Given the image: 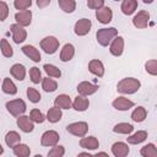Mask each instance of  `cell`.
Segmentation results:
<instances>
[{"mask_svg":"<svg viewBox=\"0 0 157 157\" xmlns=\"http://www.w3.org/2000/svg\"><path fill=\"white\" fill-rule=\"evenodd\" d=\"M36 4L39 9H44L50 4V0H36Z\"/></svg>","mask_w":157,"mask_h":157,"instance_id":"cell-45","label":"cell"},{"mask_svg":"<svg viewBox=\"0 0 157 157\" xmlns=\"http://www.w3.org/2000/svg\"><path fill=\"white\" fill-rule=\"evenodd\" d=\"M0 50L5 58H11L13 55V49L10 45V43L7 42V39H5V38H2L0 40Z\"/></svg>","mask_w":157,"mask_h":157,"instance_id":"cell-35","label":"cell"},{"mask_svg":"<svg viewBox=\"0 0 157 157\" xmlns=\"http://www.w3.org/2000/svg\"><path fill=\"white\" fill-rule=\"evenodd\" d=\"M16 124L20 128V130L23 131V132H32L33 129H34V123L32 121L29 115H25V114L18 115Z\"/></svg>","mask_w":157,"mask_h":157,"instance_id":"cell-13","label":"cell"},{"mask_svg":"<svg viewBox=\"0 0 157 157\" xmlns=\"http://www.w3.org/2000/svg\"><path fill=\"white\" fill-rule=\"evenodd\" d=\"M112 105H113V108L117 109V110L125 112V110L131 109V108L135 105V103H134L132 101H130V99L123 97V96H119V97H117V98L113 101Z\"/></svg>","mask_w":157,"mask_h":157,"instance_id":"cell-14","label":"cell"},{"mask_svg":"<svg viewBox=\"0 0 157 157\" xmlns=\"http://www.w3.org/2000/svg\"><path fill=\"white\" fill-rule=\"evenodd\" d=\"M21 142V135L17 132V131H15V130H11V131H9L6 135H5V144L9 146V147H13L15 145H17V144H20Z\"/></svg>","mask_w":157,"mask_h":157,"instance_id":"cell-27","label":"cell"},{"mask_svg":"<svg viewBox=\"0 0 157 157\" xmlns=\"http://www.w3.org/2000/svg\"><path fill=\"white\" fill-rule=\"evenodd\" d=\"M75 55V47L71 43H66L60 50V60L63 63L70 61Z\"/></svg>","mask_w":157,"mask_h":157,"instance_id":"cell-21","label":"cell"},{"mask_svg":"<svg viewBox=\"0 0 157 157\" xmlns=\"http://www.w3.org/2000/svg\"><path fill=\"white\" fill-rule=\"evenodd\" d=\"M140 155L142 157H157V147L155 146V144L150 142L144 147H141Z\"/></svg>","mask_w":157,"mask_h":157,"instance_id":"cell-32","label":"cell"},{"mask_svg":"<svg viewBox=\"0 0 157 157\" xmlns=\"http://www.w3.org/2000/svg\"><path fill=\"white\" fill-rule=\"evenodd\" d=\"M10 31L12 33V39H13V42L16 44L23 43L26 40V38H27V31L22 26L17 25V23H13V25L10 26Z\"/></svg>","mask_w":157,"mask_h":157,"instance_id":"cell-9","label":"cell"},{"mask_svg":"<svg viewBox=\"0 0 157 157\" xmlns=\"http://www.w3.org/2000/svg\"><path fill=\"white\" fill-rule=\"evenodd\" d=\"M114 1H120V0H114Z\"/></svg>","mask_w":157,"mask_h":157,"instance_id":"cell-50","label":"cell"},{"mask_svg":"<svg viewBox=\"0 0 157 157\" xmlns=\"http://www.w3.org/2000/svg\"><path fill=\"white\" fill-rule=\"evenodd\" d=\"M29 78L34 85L42 82V78H43L42 77V72L37 66H33V67L29 69Z\"/></svg>","mask_w":157,"mask_h":157,"instance_id":"cell-37","label":"cell"},{"mask_svg":"<svg viewBox=\"0 0 157 157\" xmlns=\"http://www.w3.org/2000/svg\"><path fill=\"white\" fill-rule=\"evenodd\" d=\"M4 153V147H2V145L0 144V155H2Z\"/></svg>","mask_w":157,"mask_h":157,"instance_id":"cell-48","label":"cell"},{"mask_svg":"<svg viewBox=\"0 0 157 157\" xmlns=\"http://www.w3.org/2000/svg\"><path fill=\"white\" fill-rule=\"evenodd\" d=\"M61 117H63L61 109H59V108H56V107H52V108H49L45 119H47L49 123H58V121L61 119Z\"/></svg>","mask_w":157,"mask_h":157,"instance_id":"cell-29","label":"cell"},{"mask_svg":"<svg viewBox=\"0 0 157 157\" xmlns=\"http://www.w3.org/2000/svg\"><path fill=\"white\" fill-rule=\"evenodd\" d=\"M87 6L88 9L98 10L99 7L104 6V0H87Z\"/></svg>","mask_w":157,"mask_h":157,"instance_id":"cell-44","label":"cell"},{"mask_svg":"<svg viewBox=\"0 0 157 157\" xmlns=\"http://www.w3.org/2000/svg\"><path fill=\"white\" fill-rule=\"evenodd\" d=\"M42 88L45 92H49V93L54 92L58 88V82L55 80H53V78H49V76L48 77H43L42 78Z\"/></svg>","mask_w":157,"mask_h":157,"instance_id":"cell-34","label":"cell"},{"mask_svg":"<svg viewBox=\"0 0 157 157\" xmlns=\"http://www.w3.org/2000/svg\"><path fill=\"white\" fill-rule=\"evenodd\" d=\"M29 118L32 119L33 123H37V124H42V123L45 120L44 114H43L39 109H37V108H34V109L31 110V113H29Z\"/></svg>","mask_w":157,"mask_h":157,"instance_id":"cell-39","label":"cell"},{"mask_svg":"<svg viewBox=\"0 0 157 157\" xmlns=\"http://www.w3.org/2000/svg\"><path fill=\"white\" fill-rule=\"evenodd\" d=\"M90 155H91L90 152H80L78 153V156H90Z\"/></svg>","mask_w":157,"mask_h":157,"instance_id":"cell-46","label":"cell"},{"mask_svg":"<svg viewBox=\"0 0 157 157\" xmlns=\"http://www.w3.org/2000/svg\"><path fill=\"white\" fill-rule=\"evenodd\" d=\"M12 152L17 157H28L31 155V148L26 144H17L12 147Z\"/></svg>","mask_w":157,"mask_h":157,"instance_id":"cell-28","label":"cell"},{"mask_svg":"<svg viewBox=\"0 0 157 157\" xmlns=\"http://www.w3.org/2000/svg\"><path fill=\"white\" fill-rule=\"evenodd\" d=\"M145 4H152L153 2V0H142Z\"/></svg>","mask_w":157,"mask_h":157,"instance_id":"cell-47","label":"cell"},{"mask_svg":"<svg viewBox=\"0 0 157 157\" xmlns=\"http://www.w3.org/2000/svg\"><path fill=\"white\" fill-rule=\"evenodd\" d=\"M88 107H90L88 98H86L85 96H80V94L74 99L72 105H71V108H74L77 112H85V110H87Z\"/></svg>","mask_w":157,"mask_h":157,"instance_id":"cell-22","label":"cell"},{"mask_svg":"<svg viewBox=\"0 0 157 157\" xmlns=\"http://www.w3.org/2000/svg\"><path fill=\"white\" fill-rule=\"evenodd\" d=\"M109 52L114 56H120L124 52V38L121 36H115L109 43Z\"/></svg>","mask_w":157,"mask_h":157,"instance_id":"cell-10","label":"cell"},{"mask_svg":"<svg viewBox=\"0 0 157 157\" xmlns=\"http://www.w3.org/2000/svg\"><path fill=\"white\" fill-rule=\"evenodd\" d=\"M66 131L74 136L82 137L88 131V124L86 121H75L66 126Z\"/></svg>","mask_w":157,"mask_h":157,"instance_id":"cell-5","label":"cell"},{"mask_svg":"<svg viewBox=\"0 0 157 157\" xmlns=\"http://www.w3.org/2000/svg\"><path fill=\"white\" fill-rule=\"evenodd\" d=\"M145 70L152 75V76H156L157 75V60L156 59H150L145 63Z\"/></svg>","mask_w":157,"mask_h":157,"instance_id":"cell-40","label":"cell"},{"mask_svg":"<svg viewBox=\"0 0 157 157\" xmlns=\"http://www.w3.org/2000/svg\"><path fill=\"white\" fill-rule=\"evenodd\" d=\"M10 74L18 81H23L26 77V67L22 64H13L10 69Z\"/></svg>","mask_w":157,"mask_h":157,"instance_id":"cell-25","label":"cell"},{"mask_svg":"<svg viewBox=\"0 0 157 157\" xmlns=\"http://www.w3.org/2000/svg\"><path fill=\"white\" fill-rule=\"evenodd\" d=\"M32 5V0H13V6L16 10L22 11L29 9Z\"/></svg>","mask_w":157,"mask_h":157,"instance_id":"cell-42","label":"cell"},{"mask_svg":"<svg viewBox=\"0 0 157 157\" xmlns=\"http://www.w3.org/2000/svg\"><path fill=\"white\" fill-rule=\"evenodd\" d=\"M150 23V12L146 11V10H141L139 11L134 18H132V25L134 27L139 28V29H142V28H146Z\"/></svg>","mask_w":157,"mask_h":157,"instance_id":"cell-7","label":"cell"},{"mask_svg":"<svg viewBox=\"0 0 157 157\" xmlns=\"http://www.w3.org/2000/svg\"><path fill=\"white\" fill-rule=\"evenodd\" d=\"M96 18L98 20V22L103 23V25H108L112 18H113V11L110 7L108 6H102L98 10H96Z\"/></svg>","mask_w":157,"mask_h":157,"instance_id":"cell-12","label":"cell"},{"mask_svg":"<svg viewBox=\"0 0 157 157\" xmlns=\"http://www.w3.org/2000/svg\"><path fill=\"white\" fill-rule=\"evenodd\" d=\"M129 151H130L129 146L125 142L118 141V142H114L112 145V153L115 157H125V156L129 155Z\"/></svg>","mask_w":157,"mask_h":157,"instance_id":"cell-19","label":"cell"},{"mask_svg":"<svg viewBox=\"0 0 157 157\" xmlns=\"http://www.w3.org/2000/svg\"><path fill=\"white\" fill-rule=\"evenodd\" d=\"M118 36V29L115 27H108V28H99L96 33V39L99 45L108 47L109 43L113 40V38Z\"/></svg>","mask_w":157,"mask_h":157,"instance_id":"cell-2","label":"cell"},{"mask_svg":"<svg viewBox=\"0 0 157 157\" xmlns=\"http://www.w3.org/2000/svg\"><path fill=\"white\" fill-rule=\"evenodd\" d=\"M141 87V82L135 77H124L117 85V91L121 94H132Z\"/></svg>","mask_w":157,"mask_h":157,"instance_id":"cell-1","label":"cell"},{"mask_svg":"<svg viewBox=\"0 0 157 157\" xmlns=\"http://www.w3.org/2000/svg\"><path fill=\"white\" fill-rule=\"evenodd\" d=\"M59 139L60 136L55 130H47L40 137V145L45 147H53L59 142Z\"/></svg>","mask_w":157,"mask_h":157,"instance_id":"cell-6","label":"cell"},{"mask_svg":"<svg viewBox=\"0 0 157 157\" xmlns=\"http://www.w3.org/2000/svg\"><path fill=\"white\" fill-rule=\"evenodd\" d=\"M9 16V6L5 1H0V21H5Z\"/></svg>","mask_w":157,"mask_h":157,"instance_id":"cell-43","label":"cell"},{"mask_svg":"<svg viewBox=\"0 0 157 157\" xmlns=\"http://www.w3.org/2000/svg\"><path fill=\"white\" fill-rule=\"evenodd\" d=\"M6 109H7V112L11 115L18 117V115H22L26 112L27 105H26V103H25L23 99L17 98V99H12V101L6 102Z\"/></svg>","mask_w":157,"mask_h":157,"instance_id":"cell-3","label":"cell"},{"mask_svg":"<svg viewBox=\"0 0 157 157\" xmlns=\"http://www.w3.org/2000/svg\"><path fill=\"white\" fill-rule=\"evenodd\" d=\"M60 9L66 13H72L76 10V1L75 0H58Z\"/></svg>","mask_w":157,"mask_h":157,"instance_id":"cell-33","label":"cell"},{"mask_svg":"<svg viewBox=\"0 0 157 157\" xmlns=\"http://www.w3.org/2000/svg\"><path fill=\"white\" fill-rule=\"evenodd\" d=\"M26 93H27V98H28L29 102H32V103H38V102L42 99V96H40L39 91H37V90L33 88V87H28Z\"/></svg>","mask_w":157,"mask_h":157,"instance_id":"cell-38","label":"cell"},{"mask_svg":"<svg viewBox=\"0 0 157 157\" xmlns=\"http://www.w3.org/2000/svg\"><path fill=\"white\" fill-rule=\"evenodd\" d=\"M15 20H16V23L22 26V27H27L31 25L32 22V11L31 10H22V11H18L15 13Z\"/></svg>","mask_w":157,"mask_h":157,"instance_id":"cell-15","label":"cell"},{"mask_svg":"<svg viewBox=\"0 0 157 157\" xmlns=\"http://www.w3.org/2000/svg\"><path fill=\"white\" fill-rule=\"evenodd\" d=\"M146 117H147V112H146V109H145L144 107H141V105L136 107V108L132 110V113H131V119H132V121H135V123H141V121H144V120L146 119Z\"/></svg>","mask_w":157,"mask_h":157,"instance_id":"cell-30","label":"cell"},{"mask_svg":"<svg viewBox=\"0 0 157 157\" xmlns=\"http://www.w3.org/2000/svg\"><path fill=\"white\" fill-rule=\"evenodd\" d=\"M132 130H134V126L131 124H129V123H118L113 128V132H115V134H124V135L131 134Z\"/></svg>","mask_w":157,"mask_h":157,"instance_id":"cell-31","label":"cell"},{"mask_svg":"<svg viewBox=\"0 0 157 157\" xmlns=\"http://www.w3.org/2000/svg\"><path fill=\"white\" fill-rule=\"evenodd\" d=\"M65 155V148L64 146H60V145H55L52 147V150H49L48 152V156L49 157H63Z\"/></svg>","mask_w":157,"mask_h":157,"instance_id":"cell-41","label":"cell"},{"mask_svg":"<svg viewBox=\"0 0 157 157\" xmlns=\"http://www.w3.org/2000/svg\"><path fill=\"white\" fill-rule=\"evenodd\" d=\"M1 90L4 93L6 94H10V96H13L17 93V87L16 85L13 83V81L9 77H5L4 81H2V85H1Z\"/></svg>","mask_w":157,"mask_h":157,"instance_id":"cell-26","label":"cell"},{"mask_svg":"<svg viewBox=\"0 0 157 157\" xmlns=\"http://www.w3.org/2000/svg\"><path fill=\"white\" fill-rule=\"evenodd\" d=\"M71 105H72V101L65 93L56 96L55 99H54V107H56L59 109H70Z\"/></svg>","mask_w":157,"mask_h":157,"instance_id":"cell-20","label":"cell"},{"mask_svg":"<svg viewBox=\"0 0 157 157\" xmlns=\"http://www.w3.org/2000/svg\"><path fill=\"white\" fill-rule=\"evenodd\" d=\"M80 146L85 150H88V151H93V150H97L99 147V141L97 137L94 136H82L81 140H80Z\"/></svg>","mask_w":157,"mask_h":157,"instance_id":"cell-16","label":"cell"},{"mask_svg":"<svg viewBox=\"0 0 157 157\" xmlns=\"http://www.w3.org/2000/svg\"><path fill=\"white\" fill-rule=\"evenodd\" d=\"M91 27H92L91 20H88V18H80L75 23V26H74V32H75L76 36L83 37V36H86L91 31Z\"/></svg>","mask_w":157,"mask_h":157,"instance_id":"cell-8","label":"cell"},{"mask_svg":"<svg viewBox=\"0 0 157 157\" xmlns=\"http://www.w3.org/2000/svg\"><path fill=\"white\" fill-rule=\"evenodd\" d=\"M43 69H44V71L47 72V75H48L49 77L59 78V77L61 76V71H60V69H59L58 66L53 65V64H45V65L43 66Z\"/></svg>","mask_w":157,"mask_h":157,"instance_id":"cell-36","label":"cell"},{"mask_svg":"<svg viewBox=\"0 0 157 157\" xmlns=\"http://www.w3.org/2000/svg\"><path fill=\"white\" fill-rule=\"evenodd\" d=\"M22 53L27 56V58H29L32 61H34V63H39L42 59H40V53H39V50L36 48V47H33V45H31V44H27V45H23L22 47Z\"/></svg>","mask_w":157,"mask_h":157,"instance_id":"cell-18","label":"cell"},{"mask_svg":"<svg viewBox=\"0 0 157 157\" xmlns=\"http://www.w3.org/2000/svg\"><path fill=\"white\" fill-rule=\"evenodd\" d=\"M147 139V131L145 130H139L136 132H134L132 135H130L129 137H126L128 144L130 145H139L141 142H144Z\"/></svg>","mask_w":157,"mask_h":157,"instance_id":"cell-23","label":"cell"},{"mask_svg":"<svg viewBox=\"0 0 157 157\" xmlns=\"http://www.w3.org/2000/svg\"><path fill=\"white\" fill-rule=\"evenodd\" d=\"M76 90H77V93L80 96L88 97V96H91V94H93V93H96L98 91V86L93 85V83H91L88 81H82V82H80L77 85Z\"/></svg>","mask_w":157,"mask_h":157,"instance_id":"cell-11","label":"cell"},{"mask_svg":"<svg viewBox=\"0 0 157 157\" xmlns=\"http://www.w3.org/2000/svg\"><path fill=\"white\" fill-rule=\"evenodd\" d=\"M88 71L97 76V77H102L104 75V65L101 60L98 59H92L90 63H88Z\"/></svg>","mask_w":157,"mask_h":157,"instance_id":"cell-17","label":"cell"},{"mask_svg":"<svg viewBox=\"0 0 157 157\" xmlns=\"http://www.w3.org/2000/svg\"><path fill=\"white\" fill-rule=\"evenodd\" d=\"M97 155H104V156H108V153H107V152H98Z\"/></svg>","mask_w":157,"mask_h":157,"instance_id":"cell-49","label":"cell"},{"mask_svg":"<svg viewBox=\"0 0 157 157\" xmlns=\"http://www.w3.org/2000/svg\"><path fill=\"white\" fill-rule=\"evenodd\" d=\"M121 12L126 16L132 15L137 9V0H123L121 2Z\"/></svg>","mask_w":157,"mask_h":157,"instance_id":"cell-24","label":"cell"},{"mask_svg":"<svg viewBox=\"0 0 157 157\" xmlns=\"http://www.w3.org/2000/svg\"><path fill=\"white\" fill-rule=\"evenodd\" d=\"M40 48L43 49V52L45 54H54L58 49H59V39H56L54 36H48L44 37L40 43H39Z\"/></svg>","mask_w":157,"mask_h":157,"instance_id":"cell-4","label":"cell"}]
</instances>
